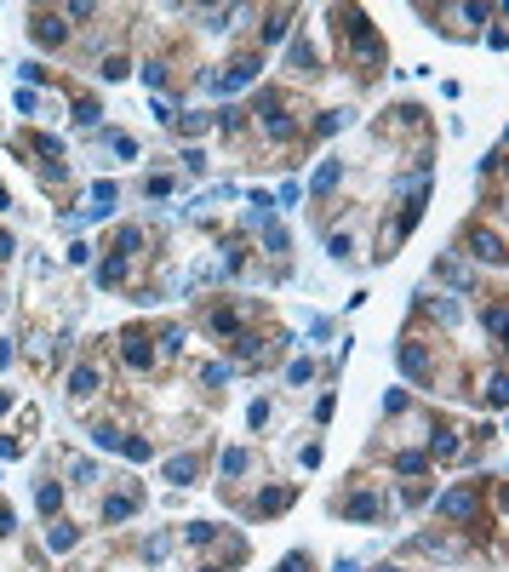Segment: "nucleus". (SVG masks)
Segmentation results:
<instances>
[{
	"mask_svg": "<svg viewBox=\"0 0 509 572\" xmlns=\"http://www.w3.org/2000/svg\"><path fill=\"white\" fill-rule=\"evenodd\" d=\"M132 509H138V498H109V504H103V515H109V521H126Z\"/></svg>",
	"mask_w": 509,
	"mask_h": 572,
	"instance_id": "nucleus-4",
	"label": "nucleus"
},
{
	"mask_svg": "<svg viewBox=\"0 0 509 572\" xmlns=\"http://www.w3.org/2000/svg\"><path fill=\"white\" fill-rule=\"evenodd\" d=\"M160 475H166V481H178V487H189V481L200 475V458H195V452H183V458H172V464H166Z\"/></svg>",
	"mask_w": 509,
	"mask_h": 572,
	"instance_id": "nucleus-1",
	"label": "nucleus"
},
{
	"mask_svg": "<svg viewBox=\"0 0 509 572\" xmlns=\"http://www.w3.org/2000/svg\"><path fill=\"white\" fill-rule=\"evenodd\" d=\"M98 281H103V286H115V281H120V258H109V263H103V269H98Z\"/></svg>",
	"mask_w": 509,
	"mask_h": 572,
	"instance_id": "nucleus-10",
	"label": "nucleus"
},
{
	"mask_svg": "<svg viewBox=\"0 0 509 572\" xmlns=\"http://www.w3.org/2000/svg\"><path fill=\"white\" fill-rule=\"evenodd\" d=\"M206 572H212V566H206Z\"/></svg>",
	"mask_w": 509,
	"mask_h": 572,
	"instance_id": "nucleus-13",
	"label": "nucleus"
},
{
	"mask_svg": "<svg viewBox=\"0 0 509 572\" xmlns=\"http://www.w3.org/2000/svg\"><path fill=\"white\" fill-rule=\"evenodd\" d=\"M470 252H475V258H487V263H498V235H475V241H470Z\"/></svg>",
	"mask_w": 509,
	"mask_h": 572,
	"instance_id": "nucleus-3",
	"label": "nucleus"
},
{
	"mask_svg": "<svg viewBox=\"0 0 509 572\" xmlns=\"http://www.w3.org/2000/svg\"><path fill=\"white\" fill-rule=\"evenodd\" d=\"M281 572H304V555H292V561H286V566H281Z\"/></svg>",
	"mask_w": 509,
	"mask_h": 572,
	"instance_id": "nucleus-11",
	"label": "nucleus"
},
{
	"mask_svg": "<svg viewBox=\"0 0 509 572\" xmlns=\"http://www.w3.org/2000/svg\"><path fill=\"white\" fill-rule=\"evenodd\" d=\"M337 572H361V566H355V561H337Z\"/></svg>",
	"mask_w": 509,
	"mask_h": 572,
	"instance_id": "nucleus-12",
	"label": "nucleus"
},
{
	"mask_svg": "<svg viewBox=\"0 0 509 572\" xmlns=\"http://www.w3.org/2000/svg\"><path fill=\"white\" fill-rule=\"evenodd\" d=\"M126 361H132V367H149V349H143V338H126Z\"/></svg>",
	"mask_w": 509,
	"mask_h": 572,
	"instance_id": "nucleus-5",
	"label": "nucleus"
},
{
	"mask_svg": "<svg viewBox=\"0 0 509 572\" xmlns=\"http://www.w3.org/2000/svg\"><path fill=\"white\" fill-rule=\"evenodd\" d=\"M75 389L92 395V389H98V372H92V367H75Z\"/></svg>",
	"mask_w": 509,
	"mask_h": 572,
	"instance_id": "nucleus-6",
	"label": "nucleus"
},
{
	"mask_svg": "<svg viewBox=\"0 0 509 572\" xmlns=\"http://www.w3.org/2000/svg\"><path fill=\"white\" fill-rule=\"evenodd\" d=\"M332 184H337V166H332V160H326V166H321V172H315V189H332Z\"/></svg>",
	"mask_w": 509,
	"mask_h": 572,
	"instance_id": "nucleus-9",
	"label": "nucleus"
},
{
	"mask_svg": "<svg viewBox=\"0 0 509 572\" xmlns=\"http://www.w3.org/2000/svg\"><path fill=\"white\" fill-rule=\"evenodd\" d=\"M441 509L446 515H475V492H452V498H441Z\"/></svg>",
	"mask_w": 509,
	"mask_h": 572,
	"instance_id": "nucleus-2",
	"label": "nucleus"
},
{
	"mask_svg": "<svg viewBox=\"0 0 509 572\" xmlns=\"http://www.w3.org/2000/svg\"><path fill=\"white\" fill-rule=\"evenodd\" d=\"M224 475H246V452H240V447L224 452Z\"/></svg>",
	"mask_w": 509,
	"mask_h": 572,
	"instance_id": "nucleus-7",
	"label": "nucleus"
},
{
	"mask_svg": "<svg viewBox=\"0 0 509 572\" xmlns=\"http://www.w3.org/2000/svg\"><path fill=\"white\" fill-rule=\"evenodd\" d=\"M34 34H40V40H63V29H58V18H40V23H34Z\"/></svg>",
	"mask_w": 509,
	"mask_h": 572,
	"instance_id": "nucleus-8",
	"label": "nucleus"
}]
</instances>
